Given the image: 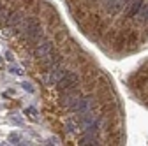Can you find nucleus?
<instances>
[{"label": "nucleus", "instance_id": "6", "mask_svg": "<svg viewBox=\"0 0 148 146\" xmlns=\"http://www.w3.org/2000/svg\"><path fill=\"white\" fill-rule=\"evenodd\" d=\"M51 72H49V81L51 83H55V81H60L64 76H65V69L64 67H60V65H57V67H53V69H49Z\"/></svg>", "mask_w": 148, "mask_h": 146}, {"label": "nucleus", "instance_id": "9", "mask_svg": "<svg viewBox=\"0 0 148 146\" xmlns=\"http://www.w3.org/2000/svg\"><path fill=\"white\" fill-rule=\"evenodd\" d=\"M9 16H11V11H9L7 7H2V5H0V27L7 25V20H9Z\"/></svg>", "mask_w": 148, "mask_h": 146}, {"label": "nucleus", "instance_id": "4", "mask_svg": "<svg viewBox=\"0 0 148 146\" xmlns=\"http://www.w3.org/2000/svg\"><path fill=\"white\" fill-rule=\"evenodd\" d=\"M25 20H27V16H25V12L23 11H14V12H11V16H9V20H7V28H9V32H12V30H20L21 28V25L25 23Z\"/></svg>", "mask_w": 148, "mask_h": 146}, {"label": "nucleus", "instance_id": "8", "mask_svg": "<svg viewBox=\"0 0 148 146\" xmlns=\"http://www.w3.org/2000/svg\"><path fill=\"white\" fill-rule=\"evenodd\" d=\"M102 4H104V7H106L108 12H111V14L118 12V0H104Z\"/></svg>", "mask_w": 148, "mask_h": 146}, {"label": "nucleus", "instance_id": "7", "mask_svg": "<svg viewBox=\"0 0 148 146\" xmlns=\"http://www.w3.org/2000/svg\"><path fill=\"white\" fill-rule=\"evenodd\" d=\"M143 7V0H132V2H131V5H129L127 7V14L129 16H136L138 12H139V9Z\"/></svg>", "mask_w": 148, "mask_h": 146}, {"label": "nucleus", "instance_id": "3", "mask_svg": "<svg viewBox=\"0 0 148 146\" xmlns=\"http://www.w3.org/2000/svg\"><path fill=\"white\" fill-rule=\"evenodd\" d=\"M34 55H35V58H39V60H51L53 58V42L51 41L39 42L34 49Z\"/></svg>", "mask_w": 148, "mask_h": 146}, {"label": "nucleus", "instance_id": "10", "mask_svg": "<svg viewBox=\"0 0 148 146\" xmlns=\"http://www.w3.org/2000/svg\"><path fill=\"white\" fill-rule=\"evenodd\" d=\"M139 21H146L148 20V5H145L143 9H139Z\"/></svg>", "mask_w": 148, "mask_h": 146}, {"label": "nucleus", "instance_id": "5", "mask_svg": "<svg viewBox=\"0 0 148 146\" xmlns=\"http://www.w3.org/2000/svg\"><path fill=\"white\" fill-rule=\"evenodd\" d=\"M78 83H79V78L76 72H65V76L57 85H58V90L62 92V90H67V88H76Z\"/></svg>", "mask_w": 148, "mask_h": 146}, {"label": "nucleus", "instance_id": "2", "mask_svg": "<svg viewBox=\"0 0 148 146\" xmlns=\"http://www.w3.org/2000/svg\"><path fill=\"white\" fill-rule=\"evenodd\" d=\"M79 92L78 88H67V90H62V95H60V104L69 107L71 111H74V107H76V104L79 102Z\"/></svg>", "mask_w": 148, "mask_h": 146}, {"label": "nucleus", "instance_id": "1", "mask_svg": "<svg viewBox=\"0 0 148 146\" xmlns=\"http://www.w3.org/2000/svg\"><path fill=\"white\" fill-rule=\"evenodd\" d=\"M20 30H21L23 39L28 42H41V39H42V27L34 18H27Z\"/></svg>", "mask_w": 148, "mask_h": 146}]
</instances>
